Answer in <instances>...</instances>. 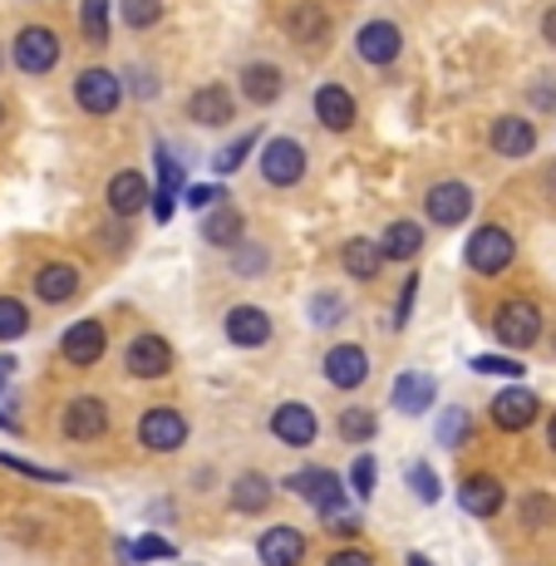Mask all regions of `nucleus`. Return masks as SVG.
<instances>
[{
  "label": "nucleus",
  "instance_id": "obj_1",
  "mask_svg": "<svg viewBox=\"0 0 556 566\" xmlns=\"http://www.w3.org/2000/svg\"><path fill=\"white\" fill-rule=\"evenodd\" d=\"M512 256H517V242H512L507 227H493V222L478 227L463 247V261L478 271V276H497V271H507Z\"/></svg>",
  "mask_w": 556,
  "mask_h": 566
},
{
  "label": "nucleus",
  "instance_id": "obj_2",
  "mask_svg": "<svg viewBox=\"0 0 556 566\" xmlns=\"http://www.w3.org/2000/svg\"><path fill=\"white\" fill-rule=\"evenodd\" d=\"M74 99H80L84 114L104 118L124 104V80H118L114 70H104V64H94V70H84L80 80H74Z\"/></svg>",
  "mask_w": 556,
  "mask_h": 566
},
{
  "label": "nucleus",
  "instance_id": "obj_3",
  "mask_svg": "<svg viewBox=\"0 0 556 566\" xmlns=\"http://www.w3.org/2000/svg\"><path fill=\"white\" fill-rule=\"evenodd\" d=\"M286 488H296L321 517H340V507H345V483L331 468H301V473H291Z\"/></svg>",
  "mask_w": 556,
  "mask_h": 566
},
{
  "label": "nucleus",
  "instance_id": "obj_4",
  "mask_svg": "<svg viewBox=\"0 0 556 566\" xmlns=\"http://www.w3.org/2000/svg\"><path fill=\"white\" fill-rule=\"evenodd\" d=\"M493 335L507 350H527V345L542 340V311L532 306V301H507V306L493 315Z\"/></svg>",
  "mask_w": 556,
  "mask_h": 566
},
{
  "label": "nucleus",
  "instance_id": "obj_5",
  "mask_svg": "<svg viewBox=\"0 0 556 566\" xmlns=\"http://www.w3.org/2000/svg\"><path fill=\"white\" fill-rule=\"evenodd\" d=\"M138 443L153 453H172V449H182L188 443V419H182L178 409H148L144 419H138Z\"/></svg>",
  "mask_w": 556,
  "mask_h": 566
},
{
  "label": "nucleus",
  "instance_id": "obj_6",
  "mask_svg": "<svg viewBox=\"0 0 556 566\" xmlns=\"http://www.w3.org/2000/svg\"><path fill=\"white\" fill-rule=\"evenodd\" d=\"M15 64L25 74H50L60 64V35L50 25H25L15 35Z\"/></svg>",
  "mask_w": 556,
  "mask_h": 566
},
{
  "label": "nucleus",
  "instance_id": "obj_7",
  "mask_svg": "<svg viewBox=\"0 0 556 566\" xmlns=\"http://www.w3.org/2000/svg\"><path fill=\"white\" fill-rule=\"evenodd\" d=\"M423 212L439 227L468 222V212H473V188H468V182H433L429 198H423Z\"/></svg>",
  "mask_w": 556,
  "mask_h": 566
},
{
  "label": "nucleus",
  "instance_id": "obj_8",
  "mask_svg": "<svg viewBox=\"0 0 556 566\" xmlns=\"http://www.w3.org/2000/svg\"><path fill=\"white\" fill-rule=\"evenodd\" d=\"M124 365L134 379H162L172 369V345L162 335H138V340H128Z\"/></svg>",
  "mask_w": 556,
  "mask_h": 566
},
{
  "label": "nucleus",
  "instance_id": "obj_9",
  "mask_svg": "<svg viewBox=\"0 0 556 566\" xmlns=\"http://www.w3.org/2000/svg\"><path fill=\"white\" fill-rule=\"evenodd\" d=\"M305 172V154L296 138H271L266 148H261V178L276 182V188H291V182H301Z\"/></svg>",
  "mask_w": 556,
  "mask_h": 566
},
{
  "label": "nucleus",
  "instance_id": "obj_10",
  "mask_svg": "<svg viewBox=\"0 0 556 566\" xmlns=\"http://www.w3.org/2000/svg\"><path fill=\"white\" fill-rule=\"evenodd\" d=\"M256 557L261 566H301L305 562V532L301 527H266L256 537Z\"/></svg>",
  "mask_w": 556,
  "mask_h": 566
},
{
  "label": "nucleus",
  "instance_id": "obj_11",
  "mask_svg": "<svg viewBox=\"0 0 556 566\" xmlns=\"http://www.w3.org/2000/svg\"><path fill=\"white\" fill-rule=\"evenodd\" d=\"M493 423L497 429H507V433H522L532 419L542 413V405H537V395L532 389H522V385H512V389H503V395H493Z\"/></svg>",
  "mask_w": 556,
  "mask_h": 566
},
{
  "label": "nucleus",
  "instance_id": "obj_12",
  "mask_svg": "<svg viewBox=\"0 0 556 566\" xmlns=\"http://www.w3.org/2000/svg\"><path fill=\"white\" fill-rule=\"evenodd\" d=\"M433 395H439V385H433L429 375L405 369V375L395 379V389H389V405H395L399 413H409V419H419V413L433 409Z\"/></svg>",
  "mask_w": 556,
  "mask_h": 566
},
{
  "label": "nucleus",
  "instance_id": "obj_13",
  "mask_svg": "<svg viewBox=\"0 0 556 566\" xmlns=\"http://www.w3.org/2000/svg\"><path fill=\"white\" fill-rule=\"evenodd\" d=\"M104 429H108V409H104V399L84 395V399H74V405L64 409V439L90 443V439H99Z\"/></svg>",
  "mask_w": 556,
  "mask_h": 566
},
{
  "label": "nucleus",
  "instance_id": "obj_14",
  "mask_svg": "<svg viewBox=\"0 0 556 566\" xmlns=\"http://www.w3.org/2000/svg\"><path fill=\"white\" fill-rule=\"evenodd\" d=\"M503 483L497 478H487V473H473V478H463V488H458V503H463V513L468 517H497L503 513Z\"/></svg>",
  "mask_w": 556,
  "mask_h": 566
},
{
  "label": "nucleus",
  "instance_id": "obj_15",
  "mask_svg": "<svg viewBox=\"0 0 556 566\" xmlns=\"http://www.w3.org/2000/svg\"><path fill=\"white\" fill-rule=\"evenodd\" d=\"M355 45H359V60L365 64H395L399 50H405V40H399L395 20H369V25L359 30Z\"/></svg>",
  "mask_w": 556,
  "mask_h": 566
},
{
  "label": "nucleus",
  "instance_id": "obj_16",
  "mask_svg": "<svg viewBox=\"0 0 556 566\" xmlns=\"http://www.w3.org/2000/svg\"><path fill=\"white\" fill-rule=\"evenodd\" d=\"M35 296L45 301V306H64V301L80 296V266H70V261H50V266L35 271Z\"/></svg>",
  "mask_w": 556,
  "mask_h": 566
},
{
  "label": "nucleus",
  "instance_id": "obj_17",
  "mask_svg": "<svg viewBox=\"0 0 556 566\" xmlns=\"http://www.w3.org/2000/svg\"><path fill=\"white\" fill-rule=\"evenodd\" d=\"M227 340L232 345H242V350H261V345L271 340V315L266 311H256V306H237V311H227Z\"/></svg>",
  "mask_w": 556,
  "mask_h": 566
},
{
  "label": "nucleus",
  "instance_id": "obj_18",
  "mask_svg": "<svg viewBox=\"0 0 556 566\" xmlns=\"http://www.w3.org/2000/svg\"><path fill=\"white\" fill-rule=\"evenodd\" d=\"M325 379H331L335 389H359L369 379V355L359 350V345H335V350L325 355Z\"/></svg>",
  "mask_w": 556,
  "mask_h": 566
},
{
  "label": "nucleus",
  "instance_id": "obj_19",
  "mask_svg": "<svg viewBox=\"0 0 556 566\" xmlns=\"http://www.w3.org/2000/svg\"><path fill=\"white\" fill-rule=\"evenodd\" d=\"M232 114H237V104H232V94H227L222 84H202V90L188 99V118L192 124H202V128L232 124Z\"/></svg>",
  "mask_w": 556,
  "mask_h": 566
},
{
  "label": "nucleus",
  "instance_id": "obj_20",
  "mask_svg": "<svg viewBox=\"0 0 556 566\" xmlns=\"http://www.w3.org/2000/svg\"><path fill=\"white\" fill-rule=\"evenodd\" d=\"M271 433H276L281 443H291V449H305V443H315L321 423H315V413L305 405H281L271 413Z\"/></svg>",
  "mask_w": 556,
  "mask_h": 566
},
{
  "label": "nucleus",
  "instance_id": "obj_21",
  "mask_svg": "<svg viewBox=\"0 0 556 566\" xmlns=\"http://www.w3.org/2000/svg\"><path fill=\"white\" fill-rule=\"evenodd\" d=\"M60 350H64V360H70V365H94L104 355V325L99 321L70 325V331H64V340H60Z\"/></svg>",
  "mask_w": 556,
  "mask_h": 566
},
{
  "label": "nucleus",
  "instance_id": "obj_22",
  "mask_svg": "<svg viewBox=\"0 0 556 566\" xmlns=\"http://www.w3.org/2000/svg\"><path fill=\"white\" fill-rule=\"evenodd\" d=\"M315 118H321L331 134H345V128L355 124L350 90H340V84H325V90H315Z\"/></svg>",
  "mask_w": 556,
  "mask_h": 566
},
{
  "label": "nucleus",
  "instance_id": "obj_23",
  "mask_svg": "<svg viewBox=\"0 0 556 566\" xmlns=\"http://www.w3.org/2000/svg\"><path fill=\"white\" fill-rule=\"evenodd\" d=\"M242 232H246V217L237 212L232 202H217L212 212L202 217V237L212 247H242Z\"/></svg>",
  "mask_w": 556,
  "mask_h": 566
},
{
  "label": "nucleus",
  "instance_id": "obj_24",
  "mask_svg": "<svg viewBox=\"0 0 556 566\" xmlns=\"http://www.w3.org/2000/svg\"><path fill=\"white\" fill-rule=\"evenodd\" d=\"M144 202H148L144 172H134V168L114 172V182H108V212H114V217H134Z\"/></svg>",
  "mask_w": 556,
  "mask_h": 566
},
{
  "label": "nucleus",
  "instance_id": "obj_25",
  "mask_svg": "<svg viewBox=\"0 0 556 566\" xmlns=\"http://www.w3.org/2000/svg\"><path fill=\"white\" fill-rule=\"evenodd\" d=\"M493 148L503 158H527L532 148H537V134H532V124L527 118H512V114H503L493 124Z\"/></svg>",
  "mask_w": 556,
  "mask_h": 566
},
{
  "label": "nucleus",
  "instance_id": "obj_26",
  "mask_svg": "<svg viewBox=\"0 0 556 566\" xmlns=\"http://www.w3.org/2000/svg\"><path fill=\"white\" fill-rule=\"evenodd\" d=\"M281 90H286V80H281L276 64L256 60V64H246V70H242V94H246L252 104H276Z\"/></svg>",
  "mask_w": 556,
  "mask_h": 566
},
{
  "label": "nucleus",
  "instance_id": "obj_27",
  "mask_svg": "<svg viewBox=\"0 0 556 566\" xmlns=\"http://www.w3.org/2000/svg\"><path fill=\"white\" fill-rule=\"evenodd\" d=\"M419 247H423V227L419 222H389L385 237H379L385 261H409V256H419Z\"/></svg>",
  "mask_w": 556,
  "mask_h": 566
},
{
  "label": "nucleus",
  "instance_id": "obj_28",
  "mask_svg": "<svg viewBox=\"0 0 556 566\" xmlns=\"http://www.w3.org/2000/svg\"><path fill=\"white\" fill-rule=\"evenodd\" d=\"M271 497H276V483H271L266 473H242L232 483V507L237 513H261Z\"/></svg>",
  "mask_w": 556,
  "mask_h": 566
},
{
  "label": "nucleus",
  "instance_id": "obj_29",
  "mask_svg": "<svg viewBox=\"0 0 556 566\" xmlns=\"http://www.w3.org/2000/svg\"><path fill=\"white\" fill-rule=\"evenodd\" d=\"M325 30H331V20H325L321 6H296L286 15V35L296 40V45H315V40H325Z\"/></svg>",
  "mask_w": 556,
  "mask_h": 566
},
{
  "label": "nucleus",
  "instance_id": "obj_30",
  "mask_svg": "<svg viewBox=\"0 0 556 566\" xmlns=\"http://www.w3.org/2000/svg\"><path fill=\"white\" fill-rule=\"evenodd\" d=\"M379 261H385L379 242H365V237H355V242L345 247V271H350L355 281H375L379 276Z\"/></svg>",
  "mask_w": 556,
  "mask_h": 566
},
{
  "label": "nucleus",
  "instance_id": "obj_31",
  "mask_svg": "<svg viewBox=\"0 0 556 566\" xmlns=\"http://www.w3.org/2000/svg\"><path fill=\"white\" fill-rule=\"evenodd\" d=\"M153 168H158V192H168V198H178V192H182V182H188V172H182V163H178V154H172L168 144H158V148H153Z\"/></svg>",
  "mask_w": 556,
  "mask_h": 566
},
{
  "label": "nucleus",
  "instance_id": "obj_32",
  "mask_svg": "<svg viewBox=\"0 0 556 566\" xmlns=\"http://www.w3.org/2000/svg\"><path fill=\"white\" fill-rule=\"evenodd\" d=\"M118 15L128 30H153L162 20V0H118Z\"/></svg>",
  "mask_w": 556,
  "mask_h": 566
},
{
  "label": "nucleus",
  "instance_id": "obj_33",
  "mask_svg": "<svg viewBox=\"0 0 556 566\" xmlns=\"http://www.w3.org/2000/svg\"><path fill=\"white\" fill-rule=\"evenodd\" d=\"M256 138H261V134H242V138H237V144H227L222 154L212 158V172H217V178H232V172L246 163V154H252V144H256Z\"/></svg>",
  "mask_w": 556,
  "mask_h": 566
},
{
  "label": "nucleus",
  "instance_id": "obj_34",
  "mask_svg": "<svg viewBox=\"0 0 556 566\" xmlns=\"http://www.w3.org/2000/svg\"><path fill=\"white\" fill-rule=\"evenodd\" d=\"M30 331V311L15 296H0V340H20Z\"/></svg>",
  "mask_w": 556,
  "mask_h": 566
},
{
  "label": "nucleus",
  "instance_id": "obj_35",
  "mask_svg": "<svg viewBox=\"0 0 556 566\" xmlns=\"http://www.w3.org/2000/svg\"><path fill=\"white\" fill-rule=\"evenodd\" d=\"M468 429H473L468 409H443L439 413V443H443V449H458V443L468 439Z\"/></svg>",
  "mask_w": 556,
  "mask_h": 566
},
{
  "label": "nucleus",
  "instance_id": "obj_36",
  "mask_svg": "<svg viewBox=\"0 0 556 566\" xmlns=\"http://www.w3.org/2000/svg\"><path fill=\"white\" fill-rule=\"evenodd\" d=\"M375 429H379V423H375V413H369V409H345L340 413V433L350 443H369V439H375Z\"/></svg>",
  "mask_w": 556,
  "mask_h": 566
},
{
  "label": "nucleus",
  "instance_id": "obj_37",
  "mask_svg": "<svg viewBox=\"0 0 556 566\" xmlns=\"http://www.w3.org/2000/svg\"><path fill=\"white\" fill-rule=\"evenodd\" d=\"M409 488L419 493V503H439V493H443L439 473H433L429 463H413V468H409Z\"/></svg>",
  "mask_w": 556,
  "mask_h": 566
},
{
  "label": "nucleus",
  "instance_id": "obj_38",
  "mask_svg": "<svg viewBox=\"0 0 556 566\" xmlns=\"http://www.w3.org/2000/svg\"><path fill=\"white\" fill-rule=\"evenodd\" d=\"M172 557H178V547H172L168 537H158V532L134 542V562H172Z\"/></svg>",
  "mask_w": 556,
  "mask_h": 566
},
{
  "label": "nucleus",
  "instance_id": "obj_39",
  "mask_svg": "<svg viewBox=\"0 0 556 566\" xmlns=\"http://www.w3.org/2000/svg\"><path fill=\"white\" fill-rule=\"evenodd\" d=\"M473 369H478V375H507V379L527 375V365L512 360V355H473Z\"/></svg>",
  "mask_w": 556,
  "mask_h": 566
},
{
  "label": "nucleus",
  "instance_id": "obj_40",
  "mask_svg": "<svg viewBox=\"0 0 556 566\" xmlns=\"http://www.w3.org/2000/svg\"><path fill=\"white\" fill-rule=\"evenodd\" d=\"M84 35H90L94 45L108 40V0H84Z\"/></svg>",
  "mask_w": 556,
  "mask_h": 566
},
{
  "label": "nucleus",
  "instance_id": "obj_41",
  "mask_svg": "<svg viewBox=\"0 0 556 566\" xmlns=\"http://www.w3.org/2000/svg\"><path fill=\"white\" fill-rule=\"evenodd\" d=\"M552 517H556V507H552L547 493H527V497H522V522H527V527H547Z\"/></svg>",
  "mask_w": 556,
  "mask_h": 566
},
{
  "label": "nucleus",
  "instance_id": "obj_42",
  "mask_svg": "<svg viewBox=\"0 0 556 566\" xmlns=\"http://www.w3.org/2000/svg\"><path fill=\"white\" fill-rule=\"evenodd\" d=\"M340 315H345V301L335 296V291H321V296L311 301V321H315V325H335Z\"/></svg>",
  "mask_w": 556,
  "mask_h": 566
},
{
  "label": "nucleus",
  "instance_id": "obj_43",
  "mask_svg": "<svg viewBox=\"0 0 556 566\" xmlns=\"http://www.w3.org/2000/svg\"><path fill=\"white\" fill-rule=\"evenodd\" d=\"M0 463L15 468V473H25V478H40V483H70L64 473H54V468H40V463H25L20 453H0Z\"/></svg>",
  "mask_w": 556,
  "mask_h": 566
},
{
  "label": "nucleus",
  "instance_id": "obj_44",
  "mask_svg": "<svg viewBox=\"0 0 556 566\" xmlns=\"http://www.w3.org/2000/svg\"><path fill=\"white\" fill-rule=\"evenodd\" d=\"M232 252H237V247H232ZM232 266L242 271V276H261V271H266V247H242Z\"/></svg>",
  "mask_w": 556,
  "mask_h": 566
},
{
  "label": "nucleus",
  "instance_id": "obj_45",
  "mask_svg": "<svg viewBox=\"0 0 556 566\" xmlns=\"http://www.w3.org/2000/svg\"><path fill=\"white\" fill-rule=\"evenodd\" d=\"M350 483H355V497H369V493H375V459H369V453H359V459H355Z\"/></svg>",
  "mask_w": 556,
  "mask_h": 566
},
{
  "label": "nucleus",
  "instance_id": "obj_46",
  "mask_svg": "<svg viewBox=\"0 0 556 566\" xmlns=\"http://www.w3.org/2000/svg\"><path fill=\"white\" fill-rule=\"evenodd\" d=\"M188 202L198 207V212H212V207L222 202V188H217V182H192V188H188Z\"/></svg>",
  "mask_w": 556,
  "mask_h": 566
},
{
  "label": "nucleus",
  "instance_id": "obj_47",
  "mask_svg": "<svg viewBox=\"0 0 556 566\" xmlns=\"http://www.w3.org/2000/svg\"><path fill=\"white\" fill-rule=\"evenodd\" d=\"M413 291H419V276H405V291H399V306H395V325H405V321H409V311H413Z\"/></svg>",
  "mask_w": 556,
  "mask_h": 566
},
{
  "label": "nucleus",
  "instance_id": "obj_48",
  "mask_svg": "<svg viewBox=\"0 0 556 566\" xmlns=\"http://www.w3.org/2000/svg\"><path fill=\"white\" fill-rule=\"evenodd\" d=\"M325 566H375V557H369V552H359V547H340Z\"/></svg>",
  "mask_w": 556,
  "mask_h": 566
},
{
  "label": "nucleus",
  "instance_id": "obj_49",
  "mask_svg": "<svg viewBox=\"0 0 556 566\" xmlns=\"http://www.w3.org/2000/svg\"><path fill=\"white\" fill-rule=\"evenodd\" d=\"M172 202H178V198H168V192H153V217H158V222H168V217H172Z\"/></svg>",
  "mask_w": 556,
  "mask_h": 566
},
{
  "label": "nucleus",
  "instance_id": "obj_50",
  "mask_svg": "<svg viewBox=\"0 0 556 566\" xmlns=\"http://www.w3.org/2000/svg\"><path fill=\"white\" fill-rule=\"evenodd\" d=\"M10 375H15V355H0V389H6Z\"/></svg>",
  "mask_w": 556,
  "mask_h": 566
},
{
  "label": "nucleus",
  "instance_id": "obj_51",
  "mask_svg": "<svg viewBox=\"0 0 556 566\" xmlns=\"http://www.w3.org/2000/svg\"><path fill=\"white\" fill-rule=\"evenodd\" d=\"M542 35H547V40H552V45H556V6L547 10V20H542Z\"/></svg>",
  "mask_w": 556,
  "mask_h": 566
},
{
  "label": "nucleus",
  "instance_id": "obj_52",
  "mask_svg": "<svg viewBox=\"0 0 556 566\" xmlns=\"http://www.w3.org/2000/svg\"><path fill=\"white\" fill-rule=\"evenodd\" d=\"M547 198L556 202V168H547Z\"/></svg>",
  "mask_w": 556,
  "mask_h": 566
},
{
  "label": "nucleus",
  "instance_id": "obj_53",
  "mask_svg": "<svg viewBox=\"0 0 556 566\" xmlns=\"http://www.w3.org/2000/svg\"><path fill=\"white\" fill-rule=\"evenodd\" d=\"M409 566H433V562L423 557V552H409Z\"/></svg>",
  "mask_w": 556,
  "mask_h": 566
},
{
  "label": "nucleus",
  "instance_id": "obj_54",
  "mask_svg": "<svg viewBox=\"0 0 556 566\" xmlns=\"http://www.w3.org/2000/svg\"><path fill=\"white\" fill-rule=\"evenodd\" d=\"M547 443H552V449H556V413H552V429H547Z\"/></svg>",
  "mask_w": 556,
  "mask_h": 566
},
{
  "label": "nucleus",
  "instance_id": "obj_55",
  "mask_svg": "<svg viewBox=\"0 0 556 566\" xmlns=\"http://www.w3.org/2000/svg\"><path fill=\"white\" fill-rule=\"evenodd\" d=\"M0 118H6V108H0Z\"/></svg>",
  "mask_w": 556,
  "mask_h": 566
}]
</instances>
